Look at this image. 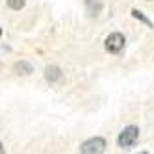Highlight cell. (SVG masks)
Here are the masks:
<instances>
[{"label":"cell","instance_id":"9","mask_svg":"<svg viewBox=\"0 0 154 154\" xmlns=\"http://www.w3.org/2000/svg\"><path fill=\"white\" fill-rule=\"evenodd\" d=\"M0 154H4V147H2V143H0Z\"/></svg>","mask_w":154,"mask_h":154},{"label":"cell","instance_id":"4","mask_svg":"<svg viewBox=\"0 0 154 154\" xmlns=\"http://www.w3.org/2000/svg\"><path fill=\"white\" fill-rule=\"evenodd\" d=\"M45 78L48 80V82H58V80H61V71H60V67H47L45 69Z\"/></svg>","mask_w":154,"mask_h":154},{"label":"cell","instance_id":"6","mask_svg":"<svg viewBox=\"0 0 154 154\" xmlns=\"http://www.w3.org/2000/svg\"><path fill=\"white\" fill-rule=\"evenodd\" d=\"M15 71H17L19 74H24V76H26V74H30L34 69H32V65H30L28 61H19V63L15 65Z\"/></svg>","mask_w":154,"mask_h":154},{"label":"cell","instance_id":"8","mask_svg":"<svg viewBox=\"0 0 154 154\" xmlns=\"http://www.w3.org/2000/svg\"><path fill=\"white\" fill-rule=\"evenodd\" d=\"M8 4L11 9H23L24 4H26V0H8Z\"/></svg>","mask_w":154,"mask_h":154},{"label":"cell","instance_id":"3","mask_svg":"<svg viewBox=\"0 0 154 154\" xmlns=\"http://www.w3.org/2000/svg\"><path fill=\"white\" fill-rule=\"evenodd\" d=\"M104 149H106V141L102 137H93L89 141H85L80 147V152H84V154H100V152H104Z\"/></svg>","mask_w":154,"mask_h":154},{"label":"cell","instance_id":"5","mask_svg":"<svg viewBox=\"0 0 154 154\" xmlns=\"http://www.w3.org/2000/svg\"><path fill=\"white\" fill-rule=\"evenodd\" d=\"M85 9L89 15H98L102 9V2L100 0H85Z\"/></svg>","mask_w":154,"mask_h":154},{"label":"cell","instance_id":"2","mask_svg":"<svg viewBox=\"0 0 154 154\" xmlns=\"http://www.w3.org/2000/svg\"><path fill=\"white\" fill-rule=\"evenodd\" d=\"M104 47L108 52H112V54H119L121 50H123L125 47V35L123 34H119V32H115V34H109L104 41Z\"/></svg>","mask_w":154,"mask_h":154},{"label":"cell","instance_id":"7","mask_svg":"<svg viewBox=\"0 0 154 154\" xmlns=\"http://www.w3.org/2000/svg\"><path fill=\"white\" fill-rule=\"evenodd\" d=\"M132 15H134L136 19H139V20H141V23H145L147 26H150V28H152V23H150V20H149V19H147L145 15H143L141 11H139V9H132Z\"/></svg>","mask_w":154,"mask_h":154},{"label":"cell","instance_id":"1","mask_svg":"<svg viewBox=\"0 0 154 154\" xmlns=\"http://www.w3.org/2000/svg\"><path fill=\"white\" fill-rule=\"evenodd\" d=\"M137 137H139V130L136 126H126L119 134L117 143H119V147H123V149H130V147H134L137 143Z\"/></svg>","mask_w":154,"mask_h":154}]
</instances>
